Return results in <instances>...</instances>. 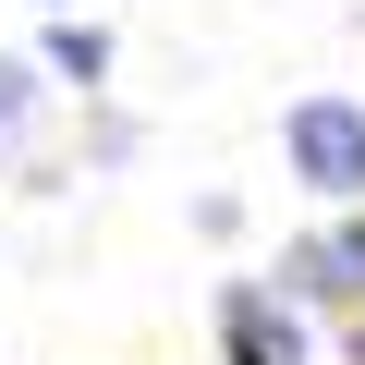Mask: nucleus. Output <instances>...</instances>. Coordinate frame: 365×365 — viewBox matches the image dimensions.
Here are the masks:
<instances>
[{"label": "nucleus", "mask_w": 365, "mask_h": 365, "mask_svg": "<svg viewBox=\"0 0 365 365\" xmlns=\"http://www.w3.org/2000/svg\"><path fill=\"white\" fill-rule=\"evenodd\" d=\"M280 146H292V182H304V195H329V207L365 195V110L353 98H292Z\"/></svg>", "instance_id": "f257e3e1"}, {"label": "nucleus", "mask_w": 365, "mask_h": 365, "mask_svg": "<svg viewBox=\"0 0 365 365\" xmlns=\"http://www.w3.org/2000/svg\"><path fill=\"white\" fill-rule=\"evenodd\" d=\"M220 341H232V365H304V317H292V304H268L256 280L220 304Z\"/></svg>", "instance_id": "f03ea898"}, {"label": "nucleus", "mask_w": 365, "mask_h": 365, "mask_svg": "<svg viewBox=\"0 0 365 365\" xmlns=\"http://www.w3.org/2000/svg\"><path fill=\"white\" fill-rule=\"evenodd\" d=\"M280 280H292V292H365V220H341V232L292 244V256H280Z\"/></svg>", "instance_id": "7ed1b4c3"}, {"label": "nucleus", "mask_w": 365, "mask_h": 365, "mask_svg": "<svg viewBox=\"0 0 365 365\" xmlns=\"http://www.w3.org/2000/svg\"><path fill=\"white\" fill-rule=\"evenodd\" d=\"M49 61H61L73 86H98V73H110V37H98V25H61V37H49Z\"/></svg>", "instance_id": "20e7f679"}, {"label": "nucleus", "mask_w": 365, "mask_h": 365, "mask_svg": "<svg viewBox=\"0 0 365 365\" xmlns=\"http://www.w3.org/2000/svg\"><path fill=\"white\" fill-rule=\"evenodd\" d=\"M25 98H37V86H25V61H0V134L25 122Z\"/></svg>", "instance_id": "39448f33"}, {"label": "nucleus", "mask_w": 365, "mask_h": 365, "mask_svg": "<svg viewBox=\"0 0 365 365\" xmlns=\"http://www.w3.org/2000/svg\"><path fill=\"white\" fill-rule=\"evenodd\" d=\"M49 13H73V0H49Z\"/></svg>", "instance_id": "423d86ee"}]
</instances>
